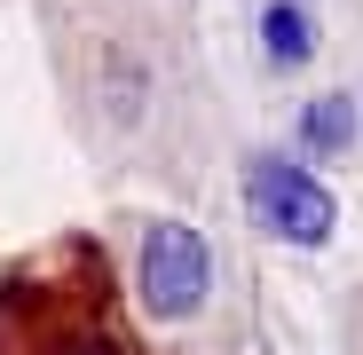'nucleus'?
Returning a JSON list of instances; mask_svg holds the SVG:
<instances>
[{"label": "nucleus", "mask_w": 363, "mask_h": 355, "mask_svg": "<svg viewBox=\"0 0 363 355\" xmlns=\"http://www.w3.org/2000/svg\"><path fill=\"white\" fill-rule=\"evenodd\" d=\"M253 32H261L269 72H308V64H316V24H308V9H300V0H261Z\"/></svg>", "instance_id": "3"}, {"label": "nucleus", "mask_w": 363, "mask_h": 355, "mask_svg": "<svg viewBox=\"0 0 363 355\" xmlns=\"http://www.w3.org/2000/svg\"><path fill=\"white\" fill-rule=\"evenodd\" d=\"M363 142V118H355V95H316L300 111V158H347Z\"/></svg>", "instance_id": "4"}, {"label": "nucleus", "mask_w": 363, "mask_h": 355, "mask_svg": "<svg viewBox=\"0 0 363 355\" xmlns=\"http://www.w3.org/2000/svg\"><path fill=\"white\" fill-rule=\"evenodd\" d=\"M135 284H143V308L158 324H190L213 300V245L190 221H150L143 253H135Z\"/></svg>", "instance_id": "2"}, {"label": "nucleus", "mask_w": 363, "mask_h": 355, "mask_svg": "<svg viewBox=\"0 0 363 355\" xmlns=\"http://www.w3.org/2000/svg\"><path fill=\"white\" fill-rule=\"evenodd\" d=\"M245 213L292 253H324L340 229V198L324 190V174L292 150H253L245 158Z\"/></svg>", "instance_id": "1"}]
</instances>
